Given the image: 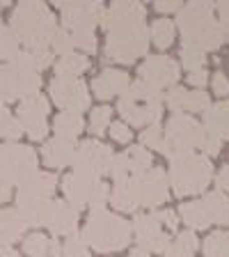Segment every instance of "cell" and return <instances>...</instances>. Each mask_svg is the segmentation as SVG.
<instances>
[{"instance_id":"obj_25","label":"cell","mask_w":229,"mask_h":257,"mask_svg":"<svg viewBox=\"0 0 229 257\" xmlns=\"http://www.w3.org/2000/svg\"><path fill=\"white\" fill-rule=\"evenodd\" d=\"M128 85H131L128 74H124L119 69H103L92 80V90L99 99H110L115 94H124L128 90Z\"/></svg>"},{"instance_id":"obj_44","label":"cell","mask_w":229,"mask_h":257,"mask_svg":"<svg viewBox=\"0 0 229 257\" xmlns=\"http://www.w3.org/2000/svg\"><path fill=\"white\" fill-rule=\"evenodd\" d=\"M181 10V3H176V0H160L156 3V12H179Z\"/></svg>"},{"instance_id":"obj_11","label":"cell","mask_w":229,"mask_h":257,"mask_svg":"<svg viewBox=\"0 0 229 257\" xmlns=\"http://www.w3.org/2000/svg\"><path fill=\"white\" fill-rule=\"evenodd\" d=\"M206 134H204L202 124L197 119H192L190 115H183V112H176L172 115L167 126L163 128V145H160V152L172 159L176 154H186L192 150H202Z\"/></svg>"},{"instance_id":"obj_40","label":"cell","mask_w":229,"mask_h":257,"mask_svg":"<svg viewBox=\"0 0 229 257\" xmlns=\"http://www.w3.org/2000/svg\"><path fill=\"white\" fill-rule=\"evenodd\" d=\"M110 136H112V140H117V143H128V140L133 138L131 128H128L124 122H112L110 124Z\"/></svg>"},{"instance_id":"obj_24","label":"cell","mask_w":229,"mask_h":257,"mask_svg":"<svg viewBox=\"0 0 229 257\" xmlns=\"http://www.w3.org/2000/svg\"><path fill=\"white\" fill-rule=\"evenodd\" d=\"M76 140L74 138H62V136H55L51 138L46 145H44V161H46V166L51 168H64L74 163V156H76Z\"/></svg>"},{"instance_id":"obj_15","label":"cell","mask_w":229,"mask_h":257,"mask_svg":"<svg viewBox=\"0 0 229 257\" xmlns=\"http://www.w3.org/2000/svg\"><path fill=\"white\" fill-rule=\"evenodd\" d=\"M62 188H64L67 202L74 204L76 209H80V207L99 209L110 198V191L103 184V179H94V177L78 175V172H69V175L64 177Z\"/></svg>"},{"instance_id":"obj_42","label":"cell","mask_w":229,"mask_h":257,"mask_svg":"<svg viewBox=\"0 0 229 257\" xmlns=\"http://www.w3.org/2000/svg\"><path fill=\"white\" fill-rule=\"evenodd\" d=\"M213 10H215V14H218L220 26L229 28V3H215Z\"/></svg>"},{"instance_id":"obj_16","label":"cell","mask_w":229,"mask_h":257,"mask_svg":"<svg viewBox=\"0 0 229 257\" xmlns=\"http://www.w3.org/2000/svg\"><path fill=\"white\" fill-rule=\"evenodd\" d=\"M112 150L108 145L99 143V140H83L76 147V156H74V172L78 175H87L94 179H101L103 175H110V166H112Z\"/></svg>"},{"instance_id":"obj_35","label":"cell","mask_w":229,"mask_h":257,"mask_svg":"<svg viewBox=\"0 0 229 257\" xmlns=\"http://www.w3.org/2000/svg\"><path fill=\"white\" fill-rule=\"evenodd\" d=\"M28 58H30L32 67L37 71L46 69V67H51L53 64V51H51V46H35V48H26Z\"/></svg>"},{"instance_id":"obj_2","label":"cell","mask_w":229,"mask_h":257,"mask_svg":"<svg viewBox=\"0 0 229 257\" xmlns=\"http://www.w3.org/2000/svg\"><path fill=\"white\" fill-rule=\"evenodd\" d=\"M170 184L160 168H149L140 175L115 179V188L110 193L112 204L122 211H138L140 207H156L167 202Z\"/></svg>"},{"instance_id":"obj_29","label":"cell","mask_w":229,"mask_h":257,"mask_svg":"<svg viewBox=\"0 0 229 257\" xmlns=\"http://www.w3.org/2000/svg\"><path fill=\"white\" fill-rule=\"evenodd\" d=\"M195 250H197V236L192 230H186L176 234L174 241H170V246L165 248V257H195Z\"/></svg>"},{"instance_id":"obj_26","label":"cell","mask_w":229,"mask_h":257,"mask_svg":"<svg viewBox=\"0 0 229 257\" xmlns=\"http://www.w3.org/2000/svg\"><path fill=\"white\" fill-rule=\"evenodd\" d=\"M26 227V220L16 209H0V243L3 246H12L14 241L21 239Z\"/></svg>"},{"instance_id":"obj_48","label":"cell","mask_w":229,"mask_h":257,"mask_svg":"<svg viewBox=\"0 0 229 257\" xmlns=\"http://www.w3.org/2000/svg\"><path fill=\"white\" fill-rule=\"evenodd\" d=\"M0 257H19V252H16L12 246H3L0 248Z\"/></svg>"},{"instance_id":"obj_32","label":"cell","mask_w":229,"mask_h":257,"mask_svg":"<svg viewBox=\"0 0 229 257\" xmlns=\"http://www.w3.org/2000/svg\"><path fill=\"white\" fill-rule=\"evenodd\" d=\"M149 37L156 44V48H167L172 44V39H174V23L167 21V19H158L151 26Z\"/></svg>"},{"instance_id":"obj_46","label":"cell","mask_w":229,"mask_h":257,"mask_svg":"<svg viewBox=\"0 0 229 257\" xmlns=\"http://www.w3.org/2000/svg\"><path fill=\"white\" fill-rule=\"evenodd\" d=\"M218 186L222 191H229V161H227V166L218 172Z\"/></svg>"},{"instance_id":"obj_39","label":"cell","mask_w":229,"mask_h":257,"mask_svg":"<svg viewBox=\"0 0 229 257\" xmlns=\"http://www.w3.org/2000/svg\"><path fill=\"white\" fill-rule=\"evenodd\" d=\"M140 140H142L144 147H151V150H160V145H163V126H160L158 122L151 124V126H147L142 131V136H140Z\"/></svg>"},{"instance_id":"obj_33","label":"cell","mask_w":229,"mask_h":257,"mask_svg":"<svg viewBox=\"0 0 229 257\" xmlns=\"http://www.w3.org/2000/svg\"><path fill=\"white\" fill-rule=\"evenodd\" d=\"M21 44H19V39H16V35L10 30L7 26H3L0 23V60H14L16 55L21 53Z\"/></svg>"},{"instance_id":"obj_6","label":"cell","mask_w":229,"mask_h":257,"mask_svg":"<svg viewBox=\"0 0 229 257\" xmlns=\"http://www.w3.org/2000/svg\"><path fill=\"white\" fill-rule=\"evenodd\" d=\"M85 236L87 246H92L96 252H115L128 246L131 241V223L119 218L108 209L99 207L92 209L85 223Z\"/></svg>"},{"instance_id":"obj_49","label":"cell","mask_w":229,"mask_h":257,"mask_svg":"<svg viewBox=\"0 0 229 257\" xmlns=\"http://www.w3.org/2000/svg\"><path fill=\"white\" fill-rule=\"evenodd\" d=\"M131 257H151L147 250H142V248H135V250H131Z\"/></svg>"},{"instance_id":"obj_21","label":"cell","mask_w":229,"mask_h":257,"mask_svg":"<svg viewBox=\"0 0 229 257\" xmlns=\"http://www.w3.org/2000/svg\"><path fill=\"white\" fill-rule=\"evenodd\" d=\"M151 154L144 147H131L128 152L124 154H117L112 159V166H110V175L115 179H126V177H133L140 175V172L149 170L151 168Z\"/></svg>"},{"instance_id":"obj_10","label":"cell","mask_w":229,"mask_h":257,"mask_svg":"<svg viewBox=\"0 0 229 257\" xmlns=\"http://www.w3.org/2000/svg\"><path fill=\"white\" fill-rule=\"evenodd\" d=\"M179 225V216L172 209H160V211H151V214H138L133 220V232L138 248L151 252H165L170 246V234Z\"/></svg>"},{"instance_id":"obj_4","label":"cell","mask_w":229,"mask_h":257,"mask_svg":"<svg viewBox=\"0 0 229 257\" xmlns=\"http://www.w3.org/2000/svg\"><path fill=\"white\" fill-rule=\"evenodd\" d=\"M10 30L16 35L19 44L35 48L51 44L55 30H58V23H55L53 12L44 3H19L12 12Z\"/></svg>"},{"instance_id":"obj_13","label":"cell","mask_w":229,"mask_h":257,"mask_svg":"<svg viewBox=\"0 0 229 257\" xmlns=\"http://www.w3.org/2000/svg\"><path fill=\"white\" fill-rule=\"evenodd\" d=\"M37 170V154L32 147L19 143L0 145V179L12 186H21Z\"/></svg>"},{"instance_id":"obj_18","label":"cell","mask_w":229,"mask_h":257,"mask_svg":"<svg viewBox=\"0 0 229 257\" xmlns=\"http://www.w3.org/2000/svg\"><path fill=\"white\" fill-rule=\"evenodd\" d=\"M51 96L64 112H83L90 108V94L83 80L55 76L51 80Z\"/></svg>"},{"instance_id":"obj_43","label":"cell","mask_w":229,"mask_h":257,"mask_svg":"<svg viewBox=\"0 0 229 257\" xmlns=\"http://www.w3.org/2000/svg\"><path fill=\"white\" fill-rule=\"evenodd\" d=\"M206 69H199V71H190L188 74V80H190V85H195V87H204L206 85Z\"/></svg>"},{"instance_id":"obj_37","label":"cell","mask_w":229,"mask_h":257,"mask_svg":"<svg viewBox=\"0 0 229 257\" xmlns=\"http://www.w3.org/2000/svg\"><path fill=\"white\" fill-rule=\"evenodd\" d=\"M71 48H74V39H71V35L64 28H58L53 35V39H51V51L53 53H60V55H69Z\"/></svg>"},{"instance_id":"obj_34","label":"cell","mask_w":229,"mask_h":257,"mask_svg":"<svg viewBox=\"0 0 229 257\" xmlns=\"http://www.w3.org/2000/svg\"><path fill=\"white\" fill-rule=\"evenodd\" d=\"M60 250H62V257H90V246H87L85 236L80 232H74V234L67 236V241H64V246Z\"/></svg>"},{"instance_id":"obj_1","label":"cell","mask_w":229,"mask_h":257,"mask_svg":"<svg viewBox=\"0 0 229 257\" xmlns=\"http://www.w3.org/2000/svg\"><path fill=\"white\" fill-rule=\"evenodd\" d=\"M147 10L140 3H112L106 10L101 28H106V48L103 55L112 62L131 64L135 58L147 53L149 30L144 26Z\"/></svg>"},{"instance_id":"obj_14","label":"cell","mask_w":229,"mask_h":257,"mask_svg":"<svg viewBox=\"0 0 229 257\" xmlns=\"http://www.w3.org/2000/svg\"><path fill=\"white\" fill-rule=\"evenodd\" d=\"M39 85V74L26 69L21 62L12 60L10 64H0V106L37 94Z\"/></svg>"},{"instance_id":"obj_28","label":"cell","mask_w":229,"mask_h":257,"mask_svg":"<svg viewBox=\"0 0 229 257\" xmlns=\"http://www.w3.org/2000/svg\"><path fill=\"white\" fill-rule=\"evenodd\" d=\"M90 69V60L85 55L69 53L55 62V76H67V78H78L83 71Z\"/></svg>"},{"instance_id":"obj_20","label":"cell","mask_w":229,"mask_h":257,"mask_svg":"<svg viewBox=\"0 0 229 257\" xmlns=\"http://www.w3.org/2000/svg\"><path fill=\"white\" fill-rule=\"evenodd\" d=\"M44 225L53 232L55 236L60 234H74L76 225H78V209L69 204L67 200H51L44 216Z\"/></svg>"},{"instance_id":"obj_31","label":"cell","mask_w":229,"mask_h":257,"mask_svg":"<svg viewBox=\"0 0 229 257\" xmlns=\"http://www.w3.org/2000/svg\"><path fill=\"white\" fill-rule=\"evenodd\" d=\"M204 255L206 257H229V232H213L204 241Z\"/></svg>"},{"instance_id":"obj_7","label":"cell","mask_w":229,"mask_h":257,"mask_svg":"<svg viewBox=\"0 0 229 257\" xmlns=\"http://www.w3.org/2000/svg\"><path fill=\"white\" fill-rule=\"evenodd\" d=\"M211 177H213V166L211 159L204 154L186 152L170 159V184L179 198L202 193L208 186Z\"/></svg>"},{"instance_id":"obj_5","label":"cell","mask_w":229,"mask_h":257,"mask_svg":"<svg viewBox=\"0 0 229 257\" xmlns=\"http://www.w3.org/2000/svg\"><path fill=\"white\" fill-rule=\"evenodd\" d=\"M55 7L62 12V28L71 35L74 46L83 48V53H94V28L103 23L106 7L101 3H55Z\"/></svg>"},{"instance_id":"obj_22","label":"cell","mask_w":229,"mask_h":257,"mask_svg":"<svg viewBox=\"0 0 229 257\" xmlns=\"http://www.w3.org/2000/svg\"><path fill=\"white\" fill-rule=\"evenodd\" d=\"M167 106L172 108V112H202L208 108V94L202 90H186V87H170V92H167Z\"/></svg>"},{"instance_id":"obj_41","label":"cell","mask_w":229,"mask_h":257,"mask_svg":"<svg viewBox=\"0 0 229 257\" xmlns=\"http://www.w3.org/2000/svg\"><path fill=\"white\" fill-rule=\"evenodd\" d=\"M211 87H213V92L215 94H220V96L229 94V78L222 74V71H215L213 80H211Z\"/></svg>"},{"instance_id":"obj_9","label":"cell","mask_w":229,"mask_h":257,"mask_svg":"<svg viewBox=\"0 0 229 257\" xmlns=\"http://www.w3.org/2000/svg\"><path fill=\"white\" fill-rule=\"evenodd\" d=\"M119 115L133 126H151L160 119L163 112V94L160 90L147 85L142 80L128 85V90L119 96Z\"/></svg>"},{"instance_id":"obj_3","label":"cell","mask_w":229,"mask_h":257,"mask_svg":"<svg viewBox=\"0 0 229 257\" xmlns=\"http://www.w3.org/2000/svg\"><path fill=\"white\" fill-rule=\"evenodd\" d=\"M179 30L186 46L206 51H218L224 42V30L220 26L211 3H188L179 10Z\"/></svg>"},{"instance_id":"obj_8","label":"cell","mask_w":229,"mask_h":257,"mask_svg":"<svg viewBox=\"0 0 229 257\" xmlns=\"http://www.w3.org/2000/svg\"><path fill=\"white\" fill-rule=\"evenodd\" d=\"M58 186V177L53 172H35V175L19 186V195H16V211L21 214L26 225L30 227H39L44 225V216L51 204V198Z\"/></svg>"},{"instance_id":"obj_30","label":"cell","mask_w":229,"mask_h":257,"mask_svg":"<svg viewBox=\"0 0 229 257\" xmlns=\"http://www.w3.org/2000/svg\"><path fill=\"white\" fill-rule=\"evenodd\" d=\"M53 128L55 134L62 136V138H74L83 131V117L78 112H60L58 117L53 122Z\"/></svg>"},{"instance_id":"obj_38","label":"cell","mask_w":229,"mask_h":257,"mask_svg":"<svg viewBox=\"0 0 229 257\" xmlns=\"http://www.w3.org/2000/svg\"><path fill=\"white\" fill-rule=\"evenodd\" d=\"M110 115H112V110L108 106L94 108V112H92V119H90V131H92V134H94V136L103 134V131H106V126L110 124Z\"/></svg>"},{"instance_id":"obj_27","label":"cell","mask_w":229,"mask_h":257,"mask_svg":"<svg viewBox=\"0 0 229 257\" xmlns=\"http://www.w3.org/2000/svg\"><path fill=\"white\" fill-rule=\"evenodd\" d=\"M60 248H62L60 241L51 239V236H46V234H39V232H35V234L23 239V250H26L30 257H46V255L62 257V250H60Z\"/></svg>"},{"instance_id":"obj_17","label":"cell","mask_w":229,"mask_h":257,"mask_svg":"<svg viewBox=\"0 0 229 257\" xmlns=\"http://www.w3.org/2000/svg\"><path fill=\"white\" fill-rule=\"evenodd\" d=\"M48 99L44 94H32L23 99L16 110V122L21 124L23 134H28L32 140H44L48 131Z\"/></svg>"},{"instance_id":"obj_45","label":"cell","mask_w":229,"mask_h":257,"mask_svg":"<svg viewBox=\"0 0 229 257\" xmlns=\"http://www.w3.org/2000/svg\"><path fill=\"white\" fill-rule=\"evenodd\" d=\"M12 122V115L5 106H0V138H5V131H7V124Z\"/></svg>"},{"instance_id":"obj_36","label":"cell","mask_w":229,"mask_h":257,"mask_svg":"<svg viewBox=\"0 0 229 257\" xmlns=\"http://www.w3.org/2000/svg\"><path fill=\"white\" fill-rule=\"evenodd\" d=\"M181 62H183V67L188 69V74L190 71H199V69H204V53L199 51V48H192V46H186L183 44V48H181Z\"/></svg>"},{"instance_id":"obj_12","label":"cell","mask_w":229,"mask_h":257,"mask_svg":"<svg viewBox=\"0 0 229 257\" xmlns=\"http://www.w3.org/2000/svg\"><path fill=\"white\" fill-rule=\"evenodd\" d=\"M179 216L190 225V230H204L211 223L224 225L229 223V198L222 191H211L202 200L181 204Z\"/></svg>"},{"instance_id":"obj_23","label":"cell","mask_w":229,"mask_h":257,"mask_svg":"<svg viewBox=\"0 0 229 257\" xmlns=\"http://www.w3.org/2000/svg\"><path fill=\"white\" fill-rule=\"evenodd\" d=\"M204 134L218 143L229 140V101H218L204 110Z\"/></svg>"},{"instance_id":"obj_47","label":"cell","mask_w":229,"mask_h":257,"mask_svg":"<svg viewBox=\"0 0 229 257\" xmlns=\"http://www.w3.org/2000/svg\"><path fill=\"white\" fill-rule=\"evenodd\" d=\"M12 198V184H7L5 179H0V202H7Z\"/></svg>"},{"instance_id":"obj_19","label":"cell","mask_w":229,"mask_h":257,"mask_svg":"<svg viewBox=\"0 0 229 257\" xmlns=\"http://www.w3.org/2000/svg\"><path fill=\"white\" fill-rule=\"evenodd\" d=\"M138 76L142 83L156 87V90L174 87L176 78H179V64L167 55H154V58H147L140 64Z\"/></svg>"}]
</instances>
